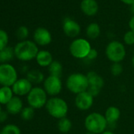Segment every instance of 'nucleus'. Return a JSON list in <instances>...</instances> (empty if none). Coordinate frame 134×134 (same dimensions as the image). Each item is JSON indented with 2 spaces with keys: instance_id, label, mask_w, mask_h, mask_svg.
<instances>
[{
  "instance_id": "obj_1",
  "label": "nucleus",
  "mask_w": 134,
  "mask_h": 134,
  "mask_svg": "<svg viewBox=\"0 0 134 134\" xmlns=\"http://www.w3.org/2000/svg\"><path fill=\"white\" fill-rule=\"evenodd\" d=\"M39 49L35 42L23 40L17 43L14 47L15 57L21 62H29L36 58Z\"/></svg>"
},
{
  "instance_id": "obj_2",
  "label": "nucleus",
  "mask_w": 134,
  "mask_h": 134,
  "mask_svg": "<svg viewBox=\"0 0 134 134\" xmlns=\"http://www.w3.org/2000/svg\"><path fill=\"white\" fill-rule=\"evenodd\" d=\"M108 124L103 114L99 112H92L88 114L85 119V127L88 132L94 134L103 132Z\"/></svg>"
},
{
  "instance_id": "obj_3",
  "label": "nucleus",
  "mask_w": 134,
  "mask_h": 134,
  "mask_svg": "<svg viewBox=\"0 0 134 134\" xmlns=\"http://www.w3.org/2000/svg\"><path fill=\"white\" fill-rule=\"evenodd\" d=\"M45 108L51 117L58 120L66 117L69 110L68 104L65 100L57 96L48 99Z\"/></svg>"
},
{
  "instance_id": "obj_4",
  "label": "nucleus",
  "mask_w": 134,
  "mask_h": 134,
  "mask_svg": "<svg viewBox=\"0 0 134 134\" xmlns=\"http://www.w3.org/2000/svg\"><path fill=\"white\" fill-rule=\"evenodd\" d=\"M65 86L70 92L76 95L88 91V81L87 75L81 73L70 74L66 79Z\"/></svg>"
},
{
  "instance_id": "obj_5",
  "label": "nucleus",
  "mask_w": 134,
  "mask_h": 134,
  "mask_svg": "<svg viewBox=\"0 0 134 134\" xmlns=\"http://www.w3.org/2000/svg\"><path fill=\"white\" fill-rule=\"evenodd\" d=\"M107 58L112 62H121L126 55V51L124 44L118 40L110 42L105 50Z\"/></svg>"
},
{
  "instance_id": "obj_6",
  "label": "nucleus",
  "mask_w": 134,
  "mask_h": 134,
  "mask_svg": "<svg viewBox=\"0 0 134 134\" xmlns=\"http://www.w3.org/2000/svg\"><path fill=\"white\" fill-rule=\"evenodd\" d=\"M47 94L40 87H33L27 96V102L29 107L33 109H40L46 106L47 102Z\"/></svg>"
},
{
  "instance_id": "obj_7",
  "label": "nucleus",
  "mask_w": 134,
  "mask_h": 134,
  "mask_svg": "<svg viewBox=\"0 0 134 134\" xmlns=\"http://www.w3.org/2000/svg\"><path fill=\"white\" fill-rule=\"evenodd\" d=\"M18 80V71L14 65L10 63L0 64V85L12 87Z\"/></svg>"
},
{
  "instance_id": "obj_8",
  "label": "nucleus",
  "mask_w": 134,
  "mask_h": 134,
  "mask_svg": "<svg viewBox=\"0 0 134 134\" xmlns=\"http://www.w3.org/2000/svg\"><path fill=\"white\" fill-rule=\"evenodd\" d=\"M92 49L88 40L83 38H77L73 40L70 45L71 55L78 59H85Z\"/></svg>"
},
{
  "instance_id": "obj_9",
  "label": "nucleus",
  "mask_w": 134,
  "mask_h": 134,
  "mask_svg": "<svg viewBox=\"0 0 134 134\" xmlns=\"http://www.w3.org/2000/svg\"><path fill=\"white\" fill-rule=\"evenodd\" d=\"M86 75L88 81V92H90L94 97H96L100 93L102 88H103L104 80L99 74L94 71H90Z\"/></svg>"
},
{
  "instance_id": "obj_10",
  "label": "nucleus",
  "mask_w": 134,
  "mask_h": 134,
  "mask_svg": "<svg viewBox=\"0 0 134 134\" xmlns=\"http://www.w3.org/2000/svg\"><path fill=\"white\" fill-rule=\"evenodd\" d=\"M43 89L51 97L58 96L62 89L61 77L49 75L43 81Z\"/></svg>"
},
{
  "instance_id": "obj_11",
  "label": "nucleus",
  "mask_w": 134,
  "mask_h": 134,
  "mask_svg": "<svg viewBox=\"0 0 134 134\" xmlns=\"http://www.w3.org/2000/svg\"><path fill=\"white\" fill-rule=\"evenodd\" d=\"M93 102H94V96L88 91L76 95L75 105L77 108L80 110L85 111L89 110L92 107Z\"/></svg>"
},
{
  "instance_id": "obj_12",
  "label": "nucleus",
  "mask_w": 134,
  "mask_h": 134,
  "mask_svg": "<svg viewBox=\"0 0 134 134\" xmlns=\"http://www.w3.org/2000/svg\"><path fill=\"white\" fill-rule=\"evenodd\" d=\"M11 88L13 89L14 94L17 96L21 97L24 96H28L33 87L32 84L26 77H25L18 79Z\"/></svg>"
},
{
  "instance_id": "obj_13",
  "label": "nucleus",
  "mask_w": 134,
  "mask_h": 134,
  "mask_svg": "<svg viewBox=\"0 0 134 134\" xmlns=\"http://www.w3.org/2000/svg\"><path fill=\"white\" fill-rule=\"evenodd\" d=\"M62 29L65 36L70 38L77 37L81 32V26L79 24L70 18H65L64 19Z\"/></svg>"
},
{
  "instance_id": "obj_14",
  "label": "nucleus",
  "mask_w": 134,
  "mask_h": 134,
  "mask_svg": "<svg viewBox=\"0 0 134 134\" xmlns=\"http://www.w3.org/2000/svg\"><path fill=\"white\" fill-rule=\"evenodd\" d=\"M33 39L35 43L40 46H47L50 44L52 41V36L51 32L47 29L43 27L37 28L35 30Z\"/></svg>"
},
{
  "instance_id": "obj_15",
  "label": "nucleus",
  "mask_w": 134,
  "mask_h": 134,
  "mask_svg": "<svg viewBox=\"0 0 134 134\" xmlns=\"http://www.w3.org/2000/svg\"><path fill=\"white\" fill-rule=\"evenodd\" d=\"M23 101L22 99L17 96H14L12 99L6 105L7 111L9 114L16 115L21 114V110H23Z\"/></svg>"
},
{
  "instance_id": "obj_16",
  "label": "nucleus",
  "mask_w": 134,
  "mask_h": 134,
  "mask_svg": "<svg viewBox=\"0 0 134 134\" xmlns=\"http://www.w3.org/2000/svg\"><path fill=\"white\" fill-rule=\"evenodd\" d=\"M81 10L85 15L92 17L97 14L99 6L96 0H82L81 3Z\"/></svg>"
},
{
  "instance_id": "obj_17",
  "label": "nucleus",
  "mask_w": 134,
  "mask_h": 134,
  "mask_svg": "<svg viewBox=\"0 0 134 134\" xmlns=\"http://www.w3.org/2000/svg\"><path fill=\"white\" fill-rule=\"evenodd\" d=\"M104 117L109 126L115 125V124L118 122L121 117V110L117 107L110 106L107 108L104 114Z\"/></svg>"
},
{
  "instance_id": "obj_18",
  "label": "nucleus",
  "mask_w": 134,
  "mask_h": 134,
  "mask_svg": "<svg viewBox=\"0 0 134 134\" xmlns=\"http://www.w3.org/2000/svg\"><path fill=\"white\" fill-rule=\"evenodd\" d=\"M36 61L40 66L48 67L54 60H53V56L50 51L46 50H42L38 52L36 57Z\"/></svg>"
},
{
  "instance_id": "obj_19",
  "label": "nucleus",
  "mask_w": 134,
  "mask_h": 134,
  "mask_svg": "<svg viewBox=\"0 0 134 134\" xmlns=\"http://www.w3.org/2000/svg\"><path fill=\"white\" fill-rule=\"evenodd\" d=\"M26 78L33 85H38L40 83H43L44 81V75L43 74L37 70V69H33V70H29V72L26 74Z\"/></svg>"
},
{
  "instance_id": "obj_20",
  "label": "nucleus",
  "mask_w": 134,
  "mask_h": 134,
  "mask_svg": "<svg viewBox=\"0 0 134 134\" xmlns=\"http://www.w3.org/2000/svg\"><path fill=\"white\" fill-rule=\"evenodd\" d=\"M14 95L11 87L2 86L0 88V104L6 106L14 96Z\"/></svg>"
},
{
  "instance_id": "obj_21",
  "label": "nucleus",
  "mask_w": 134,
  "mask_h": 134,
  "mask_svg": "<svg viewBox=\"0 0 134 134\" xmlns=\"http://www.w3.org/2000/svg\"><path fill=\"white\" fill-rule=\"evenodd\" d=\"M15 57L14 48L11 47H7L0 51V64L9 63Z\"/></svg>"
},
{
  "instance_id": "obj_22",
  "label": "nucleus",
  "mask_w": 134,
  "mask_h": 134,
  "mask_svg": "<svg viewBox=\"0 0 134 134\" xmlns=\"http://www.w3.org/2000/svg\"><path fill=\"white\" fill-rule=\"evenodd\" d=\"M100 32H101L100 27L96 22L89 24L86 29V36L88 38H89L91 40L97 39L99 36Z\"/></svg>"
},
{
  "instance_id": "obj_23",
  "label": "nucleus",
  "mask_w": 134,
  "mask_h": 134,
  "mask_svg": "<svg viewBox=\"0 0 134 134\" xmlns=\"http://www.w3.org/2000/svg\"><path fill=\"white\" fill-rule=\"evenodd\" d=\"M63 66L62 63L58 61H53L52 63L48 66V72L50 75L61 77L62 74Z\"/></svg>"
},
{
  "instance_id": "obj_24",
  "label": "nucleus",
  "mask_w": 134,
  "mask_h": 134,
  "mask_svg": "<svg viewBox=\"0 0 134 134\" xmlns=\"http://www.w3.org/2000/svg\"><path fill=\"white\" fill-rule=\"evenodd\" d=\"M57 126H58V130L61 132L66 134V133H68L72 129V121L68 118L65 117V118L58 120Z\"/></svg>"
},
{
  "instance_id": "obj_25",
  "label": "nucleus",
  "mask_w": 134,
  "mask_h": 134,
  "mask_svg": "<svg viewBox=\"0 0 134 134\" xmlns=\"http://www.w3.org/2000/svg\"><path fill=\"white\" fill-rule=\"evenodd\" d=\"M1 134H21V131L18 125L7 124L1 129Z\"/></svg>"
},
{
  "instance_id": "obj_26",
  "label": "nucleus",
  "mask_w": 134,
  "mask_h": 134,
  "mask_svg": "<svg viewBox=\"0 0 134 134\" xmlns=\"http://www.w3.org/2000/svg\"><path fill=\"white\" fill-rule=\"evenodd\" d=\"M21 119H23L24 121H30L33 118L34 115H35V109H33L32 107L28 106L23 108V110H21Z\"/></svg>"
},
{
  "instance_id": "obj_27",
  "label": "nucleus",
  "mask_w": 134,
  "mask_h": 134,
  "mask_svg": "<svg viewBox=\"0 0 134 134\" xmlns=\"http://www.w3.org/2000/svg\"><path fill=\"white\" fill-rule=\"evenodd\" d=\"M123 72V67L120 62L112 63L110 65V73L114 77H118Z\"/></svg>"
},
{
  "instance_id": "obj_28",
  "label": "nucleus",
  "mask_w": 134,
  "mask_h": 134,
  "mask_svg": "<svg viewBox=\"0 0 134 134\" xmlns=\"http://www.w3.org/2000/svg\"><path fill=\"white\" fill-rule=\"evenodd\" d=\"M9 37L6 31L0 29V51L8 47Z\"/></svg>"
},
{
  "instance_id": "obj_29",
  "label": "nucleus",
  "mask_w": 134,
  "mask_h": 134,
  "mask_svg": "<svg viewBox=\"0 0 134 134\" xmlns=\"http://www.w3.org/2000/svg\"><path fill=\"white\" fill-rule=\"evenodd\" d=\"M16 35H17V37L19 40H21V41L26 40L25 39L29 36V29H28V28L25 27V26H21L18 29V31L16 32Z\"/></svg>"
},
{
  "instance_id": "obj_30",
  "label": "nucleus",
  "mask_w": 134,
  "mask_h": 134,
  "mask_svg": "<svg viewBox=\"0 0 134 134\" xmlns=\"http://www.w3.org/2000/svg\"><path fill=\"white\" fill-rule=\"evenodd\" d=\"M123 40L126 45H129V46L134 45V32L132 30L126 32L124 35Z\"/></svg>"
},
{
  "instance_id": "obj_31",
  "label": "nucleus",
  "mask_w": 134,
  "mask_h": 134,
  "mask_svg": "<svg viewBox=\"0 0 134 134\" xmlns=\"http://www.w3.org/2000/svg\"><path fill=\"white\" fill-rule=\"evenodd\" d=\"M97 57H98V51H97V50H96L94 48H92L90 52L88 53V54L87 55V57L85 59H86L87 61L91 62V61L96 60L97 58Z\"/></svg>"
},
{
  "instance_id": "obj_32",
  "label": "nucleus",
  "mask_w": 134,
  "mask_h": 134,
  "mask_svg": "<svg viewBox=\"0 0 134 134\" xmlns=\"http://www.w3.org/2000/svg\"><path fill=\"white\" fill-rule=\"evenodd\" d=\"M8 112L7 111H2L0 114V122H5L8 119Z\"/></svg>"
},
{
  "instance_id": "obj_33",
  "label": "nucleus",
  "mask_w": 134,
  "mask_h": 134,
  "mask_svg": "<svg viewBox=\"0 0 134 134\" xmlns=\"http://www.w3.org/2000/svg\"><path fill=\"white\" fill-rule=\"evenodd\" d=\"M129 26L130 30H132V31H133V32H134V14H133V16L131 18V19L129 20Z\"/></svg>"
},
{
  "instance_id": "obj_34",
  "label": "nucleus",
  "mask_w": 134,
  "mask_h": 134,
  "mask_svg": "<svg viewBox=\"0 0 134 134\" xmlns=\"http://www.w3.org/2000/svg\"><path fill=\"white\" fill-rule=\"evenodd\" d=\"M121 1L123 3H125V4H126V5H129V6H132V4H134V0H121Z\"/></svg>"
},
{
  "instance_id": "obj_35",
  "label": "nucleus",
  "mask_w": 134,
  "mask_h": 134,
  "mask_svg": "<svg viewBox=\"0 0 134 134\" xmlns=\"http://www.w3.org/2000/svg\"><path fill=\"white\" fill-rule=\"evenodd\" d=\"M101 134H115L114 132L110 131V130H105L103 132H102Z\"/></svg>"
},
{
  "instance_id": "obj_36",
  "label": "nucleus",
  "mask_w": 134,
  "mask_h": 134,
  "mask_svg": "<svg viewBox=\"0 0 134 134\" xmlns=\"http://www.w3.org/2000/svg\"><path fill=\"white\" fill-rule=\"evenodd\" d=\"M131 10H132V13L134 14V4H132V5L131 6Z\"/></svg>"
},
{
  "instance_id": "obj_37",
  "label": "nucleus",
  "mask_w": 134,
  "mask_h": 134,
  "mask_svg": "<svg viewBox=\"0 0 134 134\" xmlns=\"http://www.w3.org/2000/svg\"><path fill=\"white\" fill-rule=\"evenodd\" d=\"M132 66L134 67V54H133V56L132 58Z\"/></svg>"
},
{
  "instance_id": "obj_38",
  "label": "nucleus",
  "mask_w": 134,
  "mask_h": 134,
  "mask_svg": "<svg viewBox=\"0 0 134 134\" xmlns=\"http://www.w3.org/2000/svg\"><path fill=\"white\" fill-rule=\"evenodd\" d=\"M3 111V110H2V105L0 104V114H1V112Z\"/></svg>"
},
{
  "instance_id": "obj_39",
  "label": "nucleus",
  "mask_w": 134,
  "mask_h": 134,
  "mask_svg": "<svg viewBox=\"0 0 134 134\" xmlns=\"http://www.w3.org/2000/svg\"><path fill=\"white\" fill-rule=\"evenodd\" d=\"M85 134H94V133H92V132H87Z\"/></svg>"
},
{
  "instance_id": "obj_40",
  "label": "nucleus",
  "mask_w": 134,
  "mask_h": 134,
  "mask_svg": "<svg viewBox=\"0 0 134 134\" xmlns=\"http://www.w3.org/2000/svg\"><path fill=\"white\" fill-rule=\"evenodd\" d=\"M0 134H1V130H0Z\"/></svg>"
}]
</instances>
